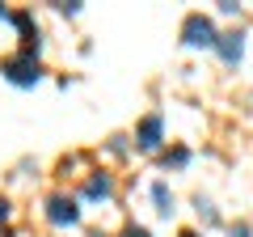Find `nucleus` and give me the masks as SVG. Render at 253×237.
I'll return each instance as SVG.
<instances>
[{
  "instance_id": "nucleus-1",
  "label": "nucleus",
  "mask_w": 253,
  "mask_h": 237,
  "mask_svg": "<svg viewBox=\"0 0 253 237\" xmlns=\"http://www.w3.org/2000/svg\"><path fill=\"white\" fill-rule=\"evenodd\" d=\"M181 34H186L190 47H215V43H219V34H215V26H211V17H203V13H190Z\"/></svg>"
},
{
  "instance_id": "nucleus-2",
  "label": "nucleus",
  "mask_w": 253,
  "mask_h": 237,
  "mask_svg": "<svg viewBox=\"0 0 253 237\" xmlns=\"http://www.w3.org/2000/svg\"><path fill=\"white\" fill-rule=\"evenodd\" d=\"M4 76H9L13 85H34L42 72H38V64L30 55H13V59H4Z\"/></svg>"
},
{
  "instance_id": "nucleus-3",
  "label": "nucleus",
  "mask_w": 253,
  "mask_h": 237,
  "mask_svg": "<svg viewBox=\"0 0 253 237\" xmlns=\"http://www.w3.org/2000/svg\"><path fill=\"white\" fill-rule=\"evenodd\" d=\"M46 208H51L46 216H51L55 225H76V220H81V212H76V203H72V199H63V195H55V199L46 203Z\"/></svg>"
},
{
  "instance_id": "nucleus-4",
  "label": "nucleus",
  "mask_w": 253,
  "mask_h": 237,
  "mask_svg": "<svg viewBox=\"0 0 253 237\" xmlns=\"http://www.w3.org/2000/svg\"><path fill=\"white\" fill-rule=\"evenodd\" d=\"M161 144V115H148L139 123V148H156Z\"/></svg>"
},
{
  "instance_id": "nucleus-5",
  "label": "nucleus",
  "mask_w": 253,
  "mask_h": 237,
  "mask_svg": "<svg viewBox=\"0 0 253 237\" xmlns=\"http://www.w3.org/2000/svg\"><path fill=\"white\" fill-rule=\"evenodd\" d=\"M215 47H219V55H224L228 64H232V59H241V47H245V43H241V34H219Z\"/></svg>"
},
{
  "instance_id": "nucleus-6",
  "label": "nucleus",
  "mask_w": 253,
  "mask_h": 237,
  "mask_svg": "<svg viewBox=\"0 0 253 237\" xmlns=\"http://www.w3.org/2000/svg\"><path fill=\"white\" fill-rule=\"evenodd\" d=\"M110 191H114V186H110V178H106V174H101V178H93V182H89V195H93V199H97V195H101V199H106Z\"/></svg>"
},
{
  "instance_id": "nucleus-7",
  "label": "nucleus",
  "mask_w": 253,
  "mask_h": 237,
  "mask_svg": "<svg viewBox=\"0 0 253 237\" xmlns=\"http://www.w3.org/2000/svg\"><path fill=\"white\" fill-rule=\"evenodd\" d=\"M152 195H156V203H161V212H169V203H173V195H169V191H165V186H161V182H156V186H152Z\"/></svg>"
},
{
  "instance_id": "nucleus-8",
  "label": "nucleus",
  "mask_w": 253,
  "mask_h": 237,
  "mask_svg": "<svg viewBox=\"0 0 253 237\" xmlns=\"http://www.w3.org/2000/svg\"><path fill=\"white\" fill-rule=\"evenodd\" d=\"M123 237H152L148 229H139V225H131V229H123Z\"/></svg>"
},
{
  "instance_id": "nucleus-9",
  "label": "nucleus",
  "mask_w": 253,
  "mask_h": 237,
  "mask_svg": "<svg viewBox=\"0 0 253 237\" xmlns=\"http://www.w3.org/2000/svg\"><path fill=\"white\" fill-rule=\"evenodd\" d=\"M4 216H9V203H4V199H0V225H4Z\"/></svg>"
},
{
  "instance_id": "nucleus-10",
  "label": "nucleus",
  "mask_w": 253,
  "mask_h": 237,
  "mask_svg": "<svg viewBox=\"0 0 253 237\" xmlns=\"http://www.w3.org/2000/svg\"><path fill=\"white\" fill-rule=\"evenodd\" d=\"M186 237H194V233H186Z\"/></svg>"
}]
</instances>
